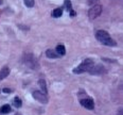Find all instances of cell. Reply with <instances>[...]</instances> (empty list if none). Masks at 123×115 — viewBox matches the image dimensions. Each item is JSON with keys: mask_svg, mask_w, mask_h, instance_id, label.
<instances>
[{"mask_svg": "<svg viewBox=\"0 0 123 115\" xmlns=\"http://www.w3.org/2000/svg\"><path fill=\"white\" fill-rule=\"evenodd\" d=\"M94 66V62L91 60V59H86L82 62L80 65L76 68L73 69L74 74H82V73H86V71H89L92 67Z\"/></svg>", "mask_w": 123, "mask_h": 115, "instance_id": "1", "label": "cell"}, {"mask_svg": "<svg viewBox=\"0 0 123 115\" xmlns=\"http://www.w3.org/2000/svg\"><path fill=\"white\" fill-rule=\"evenodd\" d=\"M101 13H102V6H100V4H96V6H93L90 10H89V12H88L89 18L90 19L97 18V17H99L100 15H101Z\"/></svg>", "mask_w": 123, "mask_h": 115, "instance_id": "2", "label": "cell"}, {"mask_svg": "<svg viewBox=\"0 0 123 115\" xmlns=\"http://www.w3.org/2000/svg\"><path fill=\"white\" fill-rule=\"evenodd\" d=\"M32 96L34 97L35 100H37L38 102H40V103L46 104L48 102V97H47V95H46L45 93H43V92H40V91H34L32 93Z\"/></svg>", "mask_w": 123, "mask_h": 115, "instance_id": "3", "label": "cell"}, {"mask_svg": "<svg viewBox=\"0 0 123 115\" xmlns=\"http://www.w3.org/2000/svg\"><path fill=\"white\" fill-rule=\"evenodd\" d=\"M25 63L27 64V65L29 66L30 68H34V69H36L37 66H38L37 61L35 60V58L33 57L32 54H25Z\"/></svg>", "mask_w": 123, "mask_h": 115, "instance_id": "4", "label": "cell"}, {"mask_svg": "<svg viewBox=\"0 0 123 115\" xmlns=\"http://www.w3.org/2000/svg\"><path fill=\"white\" fill-rule=\"evenodd\" d=\"M80 103L82 107H84L87 110H93L94 109V101L91 98H84L80 100Z\"/></svg>", "mask_w": 123, "mask_h": 115, "instance_id": "5", "label": "cell"}, {"mask_svg": "<svg viewBox=\"0 0 123 115\" xmlns=\"http://www.w3.org/2000/svg\"><path fill=\"white\" fill-rule=\"evenodd\" d=\"M96 37L100 43L103 44L105 41L108 40V38L111 37V35H109L106 31H104V30H99V31H97V33H96Z\"/></svg>", "mask_w": 123, "mask_h": 115, "instance_id": "6", "label": "cell"}, {"mask_svg": "<svg viewBox=\"0 0 123 115\" xmlns=\"http://www.w3.org/2000/svg\"><path fill=\"white\" fill-rule=\"evenodd\" d=\"M89 73H90L91 75H101V74L105 73V69L102 65H94L93 67L89 70Z\"/></svg>", "mask_w": 123, "mask_h": 115, "instance_id": "7", "label": "cell"}, {"mask_svg": "<svg viewBox=\"0 0 123 115\" xmlns=\"http://www.w3.org/2000/svg\"><path fill=\"white\" fill-rule=\"evenodd\" d=\"M9 75H10V68L7 67V66H3V67L1 68V70H0V80L6 79Z\"/></svg>", "mask_w": 123, "mask_h": 115, "instance_id": "8", "label": "cell"}, {"mask_svg": "<svg viewBox=\"0 0 123 115\" xmlns=\"http://www.w3.org/2000/svg\"><path fill=\"white\" fill-rule=\"evenodd\" d=\"M12 108L10 104H3V106L0 108V114H9L11 113Z\"/></svg>", "mask_w": 123, "mask_h": 115, "instance_id": "9", "label": "cell"}, {"mask_svg": "<svg viewBox=\"0 0 123 115\" xmlns=\"http://www.w3.org/2000/svg\"><path fill=\"white\" fill-rule=\"evenodd\" d=\"M55 51H56V53H57V55H65V53H66L65 46L62 45V44L57 45L55 48Z\"/></svg>", "mask_w": 123, "mask_h": 115, "instance_id": "10", "label": "cell"}, {"mask_svg": "<svg viewBox=\"0 0 123 115\" xmlns=\"http://www.w3.org/2000/svg\"><path fill=\"white\" fill-rule=\"evenodd\" d=\"M62 15H63V10L60 9V7L52 11V17H54V18H60Z\"/></svg>", "mask_w": 123, "mask_h": 115, "instance_id": "11", "label": "cell"}, {"mask_svg": "<svg viewBox=\"0 0 123 115\" xmlns=\"http://www.w3.org/2000/svg\"><path fill=\"white\" fill-rule=\"evenodd\" d=\"M13 106H14L15 108H17V109L21 108V106H22L21 99H20L19 97H15V98L13 99Z\"/></svg>", "mask_w": 123, "mask_h": 115, "instance_id": "12", "label": "cell"}, {"mask_svg": "<svg viewBox=\"0 0 123 115\" xmlns=\"http://www.w3.org/2000/svg\"><path fill=\"white\" fill-rule=\"evenodd\" d=\"M46 55L50 59H56L57 58V53L54 52L52 49H48L47 51H46Z\"/></svg>", "mask_w": 123, "mask_h": 115, "instance_id": "13", "label": "cell"}, {"mask_svg": "<svg viewBox=\"0 0 123 115\" xmlns=\"http://www.w3.org/2000/svg\"><path fill=\"white\" fill-rule=\"evenodd\" d=\"M38 84H39V86H40V88H42V91H43V93H45V94H47V85H46V82H45V80H39L38 81Z\"/></svg>", "mask_w": 123, "mask_h": 115, "instance_id": "14", "label": "cell"}, {"mask_svg": "<svg viewBox=\"0 0 123 115\" xmlns=\"http://www.w3.org/2000/svg\"><path fill=\"white\" fill-rule=\"evenodd\" d=\"M103 45H105V46H116L117 43L115 42V41L112 40L111 37H109L108 40H106V41H105V42L103 43Z\"/></svg>", "mask_w": 123, "mask_h": 115, "instance_id": "15", "label": "cell"}, {"mask_svg": "<svg viewBox=\"0 0 123 115\" xmlns=\"http://www.w3.org/2000/svg\"><path fill=\"white\" fill-rule=\"evenodd\" d=\"M65 7L67 11L70 12L71 11V7H72V4H71V1L70 0H65Z\"/></svg>", "mask_w": 123, "mask_h": 115, "instance_id": "16", "label": "cell"}, {"mask_svg": "<svg viewBox=\"0 0 123 115\" xmlns=\"http://www.w3.org/2000/svg\"><path fill=\"white\" fill-rule=\"evenodd\" d=\"M24 1H25V4L28 7H32L34 6V0H24Z\"/></svg>", "mask_w": 123, "mask_h": 115, "instance_id": "17", "label": "cell"}, {"mask_svg": "<svg viewBox=\"0 0 123 115\" xmlns=\"http://www.w3.org/2000/svg\"><path fill=\"white\" fill-rule=\"evenodd\" d=\"M2 91H3V93H6V94H11L12 93V89L11 88H3L2 89Z\"/></svg>", "mask_w": 123, "mask_h": 115, "instance_id": "18", "label": "cell"}, {"mask_svg": "<svg viewBox=\"0 0 123 115\" xmlns=\"http://www.w3.org/2000/svg\"><path fill=\"white\" fill-rule=\"evenodd\" d=\"M118 115H123V108L120 109L119 111H118Z\"/></svg>", "mask_w": 123, "mask_h": 115, "instance_id": "19", "label": "cell"}, {"mask_svg": "<svg viewBox=\"0 0 123 115\" xmlns=\"http://www.w3.org/2000/svg\"><path fill=\"white\" fill-rule=\"evenodd\" d=\"M70 16H71V17L75 16V12H74V11H72V10H71V11H70Z\"/></svg>", "mask_w": 123, "mask_h": 115, "instance_id": "20", "label": "cell"}, {"mask_svg": "<svg viewBox=\"0 0 123 115\" xmlns=\"http://www.w3.org/2000/svg\"><path fill=\"white\" fill-rule=\"evenodd\" d=\"M15 115H20V114H15Z\"/></svg>", "mask_w": 123, "mask_h": 115, "instance_id": "21", "label": "cell"}]
</instances>
